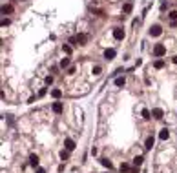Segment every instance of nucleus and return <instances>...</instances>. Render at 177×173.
<instances>
[{
	"label": "nucleus",
	"instance_id": "obj_7",
	"mask_svg": "<svg viewBox=\"0 0 177 173\" xmlns=\"http://www.w3.org/2000/svg\"><path fill=\"white\" fill-rule=\"evenodd\" d=\"M152 115H153L155 118H163V115H164V111H163L161 107H155V109H152Z\"/></svg>",
	"mask_w": 177,
	"mask_h": 173
},
{
	"label": "nucleus",
	"instance_id": "obj_8",
	"mask_svg": "<svg viewBox=\"0 0 177 173\" xmlns=\"http://www.w3.org/2000/svg\"><path fill=\"white\" fill-rule=\"evenodd\" d=\"M168 137H170V131H168L166 128H164V129H161V133H159V138H161V140H166Z\"/></svg>",
	"mask_w": 177,
	"mask_h": 173
},
{
	"label": "nucleus",
	"instance_id": "obj_10",
	"mask_svg": "<svg viewBox=\"0 0 177 173\" xmlns=\"http://www.w3.org/2000/svg\"><path fill=\"white\" fill-rule=\"evenodd\" d=\"M53 111L60 115V113H62V102H55L53 104Z\"/></svg>",
	"mask_w": 177,
	"mask_h": 173
},
{
	"label": "nucleus",
	"instance_id": "obj_18",
	"mask_svg": "<svg viewBox=\"0 0 177 173\" xmlns=\"http://www.w3.org/2000/svg\"><path fill=\"white\" fill-rule=\"evenodd\" d=\"M11 11H13L11 6H2V13H4V15H7V13H11Z\"/></svg>",
	"mask_w": 177,
	"mask_h": 173
},
{
	"label": "nucleus",
	"instance_id": "obj_11",
	"mask_svg": "<svg viewBox=\"0 0 177 173\" xmlns=\"http://www.w3.org/2000/svg\"><path fill=\"white\" fill-rule=\"evenodd\" d=\"M132 9H133V6H132V2H126V4L122 6V11H124V13H132Z\"/></svg>",
	"mask_w": 177,
	"mask_h": 173
},
{
	"label": "nucleus",
	"instance_id": "obj_3",
	"mask_svg": "<svg viewBox=\"0 0 177 173\" xmlns=\"http://www.w3.org/2000/svg\"><path fill=\"white\" fill-rule=\"evenodd\" d=\"M161 33H163V28H161V26H157V24L152 26V29H150V35H152V36H159Z\"/></svg>",
	"mask_w": 177,
	"mask_h": 173
},
{
	"label": "nucleus",
	"instance_id": "obj_14",
	"mask_svg": "<svg viewBox=\"0 0 177 173\" xmlns=\"http://www.w3.org/2000/svg\"><path fill=\"white\" fill-rule=\"evenodd\" d=\"M146 149H152L153 148V137H148L146 138V146H144Z\"/></svg>",
	"mask_w": 177,
	"mask_h": 173
},
{
	"label": "nucleus",
	"instance_id": "obj_27",
	"mask_svg": "<svg viewBox=\"0 0 177 173\" xmlns=\"http://www.w3.org/2000/svg\"><path fill=\"white\" fill-rule=\"evenodd\" d=\"M53 82V77H46V84H51Z\"/></svg>",
	"mask_w": 177,
	"mask_h": 173
},
{
	"label": "nucleus",
	"instance_id": "obj_9",
	"mask_svg": "<svg viewBox=\"0 0 177 173\" xmlns=\"http://www.w3.org/2000/svg\"><path fill=\"white\" fill-rule=\"evenodd\" d=\"M29 164H31L33 168L38 166V157H37V155H29Z\"/></svg>",
	"mask_w": 177,
	"mask_h": 173
},
{
	"label": "nucleus",
	"instance_id": "obj_19",
	"mask_svg": "<svg viewBox=\"0 0 177 173\" xmlns=\"http://www.w3.org/2000/svg\"><path fill=\"white\" fill-rule=\"evenodd\" d=\"M68 66H70V58L66 57V58H62V60H60V68H68Z\"/></svg>",
	"mask_w": 177,
	"mask_h": 173
},
{
	"label": "nucleus",
	"instance_id": "obj_16",
	"mask_svg": "<svg viewBox=\"0 0 177 173\" xmlns=\"http://www.w3.org/2000/svg\"><path fill=\"white\" fill-rule=\"evenodd\" d=\"M51 97H53V99H60V97H62V91H60V89H53V91H51Z\"/></svg>",
	"mask_w": 177,
	"mask_h": 173
},
{
	"label": "nucleus",
	"instance_id": "obj_20",
	"mask_svg": "<svg viewBox=\"0 0 177 173\" xmlns=\"http://www.w3.org/2000/svg\"><path fill=\"white\" fill-rule=\"evenodd\" d=\"M62 51H64L66 55H70V53H71V46H68V44H64V46H62Z\"/></svg>",
	"mask_w": 177,
	"mask_h": 173
},
{
	"label": "nucleus",
	"instance_id": "obj_26",
	"mask_svg": "<svg viewBox=\"0 0 177 173\" xmlns=\"http://www.w3.org/2000/svg\"><path fill=\"white\" fill-rule=\"evenodd\" d=\"M128 170H130L128 164H122V166H121V171H128Z\"/></svg>",
	"mask_w": 177,
	"mask_h": 173
},
{
	"label": "nucleus",
	"instance_id": "obj_13",
	"mask_svg": "<svg viewBox=\"0 0 177 173\" xmlns=\"http://www.w3.org/2000/svg\"><path fill=\"white\" fill-rule=\"evenodd\" d=\"M153 68H155V69H163V68H164V60H161V58L155 60V62H153Z\"/></svg>",
	"mask_w": 177,
	"mask_h": 173
},
{
	"label": "nucleus",
	"instance_id": "obj_21",
	"mask_svg": "<svg viewBox=\"0 0 177 173\" xmlns=\"http://www.w3.org/2000/svg\"><path fill=\"white\" fill-rule=\"evenodd\" d=\"M101 164H102V166H106L108 170H110V168H111V162H110V160H108V159H102V160H101Z\"/></svg>",
	"mask_w": 177,
	"mask_h": 173
},
{
	"label": "nucleus",
	"instance_id": "obj_4",
	"mask_svg": "<svg viewBox=\"0 0 177 173\" xmlns=\"http://www.w3.org/2000/svg\"><path fill=\"white\" fill-rule=\"evenodd\" d=\"M113 38H117V40H122V38H124V29H121V28H115V29H113Z\"/></svg>",
	"mask_w": 177,
	"mask_h": 173
},
{
	"label": "nucleus",
	"instance_id": "obj_30",
	"mask_svg": "<svg viewBox=\"0 0 177 173\" xmlns=\"http://www.w3.org/2000/svg\"><path fill=\"white\" fill-rule=\"evenodd\" d=\"M172 62H174V64H177V55L174 57V58H172Z\"/></svg>",
	"mask_w": 177,
	"mask_h": 173
},
{
	"label": "nucleus",
	"instance_id": "obj_2",
	"mask_svg": "<svg viewBox=\"0 0 177 173\" xmlns=\"http://www.w3.org/2000/svg\"><path fill=\"white\" fill-rule=\"evenodd\" d=\"M153 55H155L157 58H161V57H164V55H166V47H164L163 44H157V46L153 47Z\"/></svg>",
	"mask_w": 177,
	"mask_h": 173
},
{
	"label": "nucleus",
	"instance_id": "obj_25",
	"mask_svg": "<svg viewBox=\"0 0 177 173\" xmlns=\"http://www.w3.org/2000/svg\"><path fill=\"white\" fill-rule=\"evenodd\" d=\"M9 24H11V22H9L7 18H4V20H2V26H4V28H6V26H9Z\"/></svg>",
	"mask_w": 177,
	"mask_h": 173
},
{
	"label": "nucleus",
	"instance_id": "obj_6",
	"mask_svg": "<svg viewBox=\"0 0 177 173\" xmlns=\"http://www.w3.org/2000/svg\"><path fill=\"white\" fill-rule=\"evenodd\" d=\"M115 55H117V51H115V49H106V51H104V58H108V60L115 58Z\"/></svg>",
	"mask_w": 177,
	"mask_h": 173
},
{
	"label": "nucleus",
	"instance_id": "obj_1",
	"mask_svg": "<svg viewBox=\"0 0 177 173\" xmlns=\"http://www.w3.org/2000/svg\"><path fill=\"white\" fill-rule=\"evenodd\" d=\"M90 40V36L88 35H77V36H71L70 42L71 44H75V42H79V46H86V42Z\"/></svg>",
	"mask_w": 177,
	"mask_h": 173
},
{
	"label": "nucleus",
	"instance_id": "obj_5",
	"mask_svg": "<svg viewBox=\"0 0 177 173\" xmlns=\"http://www.w3.org/2000/svg\"><path fill=\"white\" fill-rule=\"evenodd\" d=\"M64 148H66L68 151H73V149H75V140H71V138H66V140H64Z\"/></svg>",
	"mask_w": 177,
	"mask_h": 173
},
{
	"label": "nucleus",
	"instance_id": "obj_15",
	"mask_svg": "<svg viewBox=\"0 0 177 173\" xmlns=\"http://www.w3.org/2000/svg\"><path fill=\"white\" fill-rule=\"evenodd\" d=\"M142 162H144V157H142V155H139V157L133 159V164H135V166H141Z\"/></svg>",
	"mask_w": 177,
	"mask_h": 173
},
{
	"label": "nucleus",
	"instance_id": "obj_28",
	"mask_svg": "<svg viewBox=\"0 0 177 173\" xmlns=\"http://www.w3.org/2000/svg\"><path fill=\"white\" fill-rule=\"evenodd\" d=\"M73 73H75V68H73V66H71V68L68 69V75H73Z\"/></svg>",
	"mask_w": 177,
	"mask_h": 173
},
{
	"label": "nucleus",
	"instance_id": "obj_22",
	"mask_svg": "<svg viewBox=\"0 0 177 173\" xmlns=\"http://www.w3.org/2000/svg\"><path fill=\"white\" fill-rule=\"evenodd\" d=\"M150 115H152V113H150V111H148V109H142V117H144V118H146V120H148V118H152V117H150Z\"/></svg>",
	"mask_w": 177,
	"mask_h": 173
},
{
	"label": "nucleus",
	"instance_id": "obj_24",
	"mask_svg": "<svg viewBox=\"0 0 177 173\" xmlns=\"http://www.w3.org/2000/svg\"><path fill=\"white\" fill-rule=\"evenodd\" d=\"M170 18H172V20H177V11H172V13H170Z\"/></svg>",
	"mask_w": 177,
	"mask_h": 173
},
{
	"label": "nucleus",
	"instance_id": "obj_17",
	"mask_svg": "<svg viewBox=\"0 0 177 173\" xmlns=\"http://www.w3.org/2000/svg\"><path fill=\"white\" fill-rule=\"evenodd\" d=\"M124 84H126V80H124V77H121V78H117V80H115V86H119V88H122Z\"/></svg>",
	"mask_w": 177,
	"mask_h": 173
},
{
	"label": "nucleus",
	"instance_id": "obj_23",
	"mask_svg": "<svg viewBox=\"0 0 177 173\" xmlns=\"http://www.w3.org/2000/svg\"><path fill=\"white\" fill-rule=\"evenodd\" d=\"M101 71H102L101 66H95V68H93V75H101Z\"/></svg>",
	"mask_w": 177,
	"mask_h": 173
},
{
	"label": "nucleus",
	"instance_id": "obj_29",
	"mask_svg": "<svg viewBox=\"0 0 177 173\" xmlns=\"http://www.w3.org/2000/svg\"><path fill=\"white\" fill-rule=\"evenodd\" d=\"M37 173H46V170L44 168H37Z\"/></svg>",
	"mask_w": 177,
	"mask_h": 173
},
{
	"label": "nucleus",
	"instance_id": "obj_12",
	"mask_svg": "<svg viewBox=\"0 0 177 173\" xmlns=\"http://www.w3.org/2000/svg\"><path fill=\"white\" fill-rule=\"evenodd\" d=\"M68 159H70V151H68V149H62V151H60V160L64 162V160H68Z\"/></svg>",
	"mask_w": 177,
	"mask_h": 173
}]
</instances>
